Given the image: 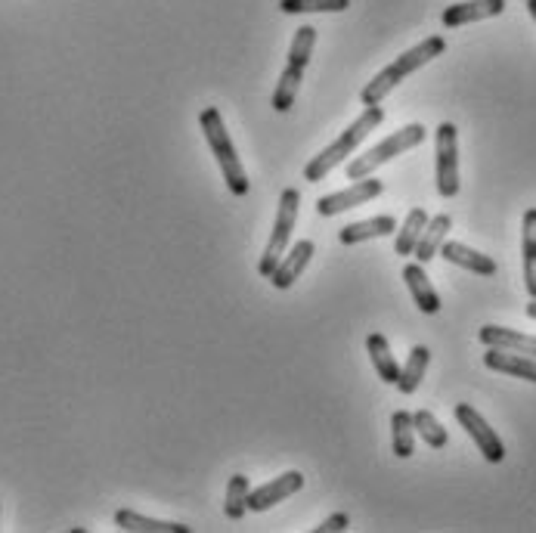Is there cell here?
Segmentation results:
<instances>
[{"mask_svg": "<svg viewBox=\"0 0 536 533\" xmlns=\"http://www.w3.org/2000/svg\"><path fill=\"white\" fill-rule=\"evenodd\" d=\"M382 121H385V109H382V106H366L363 115L351 124L348 131H341L335 143H329L320 155H313V162L304 168V180H307V183L326 180L344 159H348V155L357 152V146H360Z\"/></svg>", "mask_w": 536, "mask_h": 533, "instance_id": "1", "label": "cell"}, {"mask_svg": "<svg viewBox=\"0 0 536 533\" xmlns=\"http://www.w3.org/2000/svg\"><path fill=\"white\" fill-rule=\"evenodd\" d=\"M444 50H447V41L440 38V35H431V38H425L422 44H416L413 50L400 53L388 69H382V72H378V75L363 87V93H360L363 106H378L406 75L419 72L422 66H428V62L437 59Z\"/></svg>", "mask_w": 536, "mask_h": 533, "instance_id": "2", "label": "cell"}, {"mask_svg": "<svg viewBox=\"0 0 536 533\" xmlns=\"http://www.w3.org/2000/svg\"><path fill=\"white\" fill-rule=\"evenodd\" d=\"M199 124H202V134L214 152V159L220 165V174H224L227 186L233 196H248V177H245V168L239 162V152H236V143L233 137L227 134V124H224V115H220L214 106L202 109L199 115Z\"/></svg>", "mask_w": 536, "mask_h": 533, "instance_id": "3", "label": "cell"}, {"mask_svg": "<svg viewBox=\"0 0 536 533\" xmlns=\"http://www.w3.org/2000/svg\"><path fill=\"white\" fill-rule=\"evenodd\" d=\"M313 44H317V28L313 25H301L295 31V41H292V50H289V62L286 69L279 75V84L273 90V109L276 112H289L295 106V97H298V87L304 81V72L310 66V56H313Z\"/></svg>", "mask_w": 536, "mask_h": 533, "instance_id": "4", "label": "cell"}, {"mask_svg": "<svg viewBox=\"0 0 536 533\" xmlns=\"http://www.w3.org/2000/svg\"><path fill=\"white\" fill-rule=\"evenodd\" d=\"M425 134H428V131L422 128V124H406V128L394 131L391 137H385L382 143L372 146L369 152L357 155V159L348 165V177H351V180L369 177L375 168H382L385 162L397 159V155H403V152H409V149L422 146V143H425Z\"/></svg>", "mask_w": 536, "mask_h": 533, "instance_id": "5", "label": "cell"}, {"mask_svg": "<svg viewBox=\"0 0 536 533\" xmlns=\"http://www.w3.org/2000/svg\"><path fill=\"white\" fill-rule=\"evenodd\" d=\"M298 208H301V193H298V190H282L276 224H273L270 242H267V248H264V258H261V264H258V273H261L264 279L273 276L276 264L282 261V255L289 252V239H292V233H295Z\"/></svg>", "mask_w": 536, "mask_h": 533, "instance_id": "6", "label": "cell"}, {"mask_svg": "<svg viewBox=\"0 0 536 533\" xmlns=\"http://www.w3.org/2000/svg\"><path fill=\"white\" fill-rule=\"evenodd\" d=\"M437 193L453 199L459 193V143H456V124L444 121L437 128Z\"/></svg>", "mask_w": 536, "mask_h": 533, "instance_id": "7", "label": "cell"}, {"mask_svg": "<svg viewBox=\"0 0 536 533\" xmlns=\"http://www.w3.org/2000/svg\"><path fill=\"white\" fill-rule=\"evenodd\" d=\"M456 419H459V425L465 428V434L471 437V441L478 444V450H481V456L487 459V462H502L506 459V447H502V441H499V434L487 425V419L475 410L471 403H459L456 406Z\"/></svg>", "mask_w": 536, "mask_h": 533, "instance_id": "8", "label": "cell"}, {"mask_svg": "<svg viewBox=\"0 0 536 533\" xmlns=\"http://www.w3.org/2000/svg\"><path fill=\"white\" fill-rule=\"evenodd\" d=\"M382 193H385V183H382V180L363 177V180H354L348 190H338V193H332V196H323V199L317 202V211H320L323 217H335V214H341V211H351V208H357V205H366V202L378 199Z\"/></svg>", "mask_w": 536, "mask_h": 533, "instance_id": "9", "label": "cell"}, {"mask_svg": "<svg viewBox=\"0 0 536 533\" xmlns=\"http://www.w3.org/2000/svg\"><path fill=\"white\" fill-rule=\"evenodd\" d=\"M301 487H304V475H301V472H286V475H279V478L267 481V484L258 487V490H248V509H251V512H267V509H273L276 503H282V499L295 496Z\"/></svg>", "mask_w": 536, "mask_h": 533, "instance_id": "10", "label": "cell"}, {"mask_svg": "<svg viewBox=\"0 0 536 533\" xmlns=\"http://www.w3.org/2000/svg\"><path fill=\"white\" fill-rule=\"evenodd\" d=\"M317 255V248H313V242L310 239H301V242H295L286 255H282V261L276 264V270H273V276H270V282L276 289H292L295 282H298V276L307 270V264H310V258Z\"/></svg>", "mask_w": 536, "mask_h": 533, "instance_id": "11", "label": "cell"}, {"mask_svg": "<svg viewBox=\"0 0 536 533\" xmlns=\"http://www.w3.org/2000/svg\"><path fill=\"white\" fill-rule=\"evenodd\" d=\"M502 10H506V0H465V4L447 7L440 22H444V28H462V25L481 22V19H493Z\"/></svg>", "mask_w": 536, "mask_h": 533, "instance_id": "12", "label": "cell"}, {"mask_svg": "<svg viewBox=\"0 0 536 533\" xmlns=\"http://www.w3.org/2000/svg\"><path fill=\"white\" fill-rule=\"evenodd\" d=\"M484 366L493 369V372H506V375H512V379H524V382H533V385H536V357L490 348V351L484 354Z\"/></svg>", "mask_w": 536, "mask_h": 533, "instance_id": "13", "label": "cell"}, {"mask_svg": "<svg viewBox=\"0 0 536 533\" xmlns=\"http://www.w3.org/2000/svg\"><path fill=\"white\" fill-rule=\"evenodd\" d=\"M478 338L487 344V348L536 357V335H524V332H515V329H506V326H484L478 332Z\"/></svg>", "mask_w": 536, "mask_h": 533, "instance_id": "14", "label": "cell"}, {"mask_svg": "<svg viewBox=\"0 0 536 533\" xmlns=\"http://www.w3.org/2000/svg\"><path fill=\"white\" fill-rule=\"evenodd\" d=\"M437 255L444 261H450V264H456V267H462V270L478 273V276H493L496 273V261L490 255H481V252H475V248H468L462 242H444Z\"/></svg>", "mask_w": 536, "mask_h": 533, "instance_id": "15", "label": "cell"}, {"mask_svg": "<svg viewBox=\"0 0 536 533\" xmlns=\"http://www.w3.org/2000/svg\"><path fill=\"white\" fill-rule=\"evenodd\" d=\"M403 279H406V286L409 292H413V301L422 313H437L440 310V295L437 289L431 286V279L425 273V264H406L403 267Z\"/></svg>", "mask_w": 536, "mask_h": 533, "instance_id": "16", "label": "cell"}, {"mask_svg": "<svg viewBox=\"0 0 536 533\" xmlns=\"http://www.w3.org/2000/svg\"><path fill=\"white\" fill-rule=\"evenodd\" d=\"M394 230H397L394 217H391V214H378V217H369V221L348 224V227L338 233V242H341V245H360V242H369V239L391 236Z\"/></svg>", "mask_w": 536, "mask_h": 533, "instance_id": "17", "label": "cell"}, {"mask_svg": "<svg viewBox=\"0 0 536 533\" xmlns=\"http://www.w3.org/2000/svg\"><path fill=\"white\" fill-rule=\"evenodd\" d=\"M450 227H453V217H450V214H437V217H428V224H425V230H422V239H419L416 252H413L419 264H428V261H434V258H437L440 245L447 242V233H450Z\"/></svg>", "mask_w": 536, "mask_h": 533, "instance_id": "18", "label": "cell"}, {"mask_svg": "<svg viewBox=\"0 0 536 533\" xmlns=\"http://www.w3.org/2000/svg\"><path fill=\"white\" fill-rule=\"evenodd\" d=\"M366 351H369V360H372V366H375V372H378V379L388 382V385H397V379H400V363H397V357L391 354L388 338H385L382 332H372V335L366 338Z\"/></svg>", "mask_w": 536, "mask_h": 533, "instance_id": "19", "label": "cell"}, {"mask_svg": "<svg viewBox=\"0 0 536 533\" xmlns=\"http://www.w3.org/2000/svg\"><path fill=\"white\" fill-rule=\"evenodd\" d=\"M521 252H524V286H527V295L536 298V208L524 211Z\"/></svg>", "mask_w": 536, "mask_h": 533, "instance_id": "20", "label": "cell"}, {"mask_svg": "<svg viewBox=\"0 0 536 533\" xmlns=\"http://www.w3.org/2000/svg\"><path fill=\"white\" fill-rule=\"evenodd\" d=\"M115 524H118L121 530H131V533H189L186 524H177V521H155V518H146V515L131 512V509L115 512Z\"/></svg>", "mask_w": 536, "mask_h": 533, "instance_id": "21", "label": "cell"}, {"mask_svg": "<svg viewBox=\"0 0 536 533\" xmlns=\"http://www.w3.org/2000/svg\"><path fill=\"white\" fill-rule=\"evenodd\" d=\"M428 363H431V351L425 348V344H416V348L409 351L406 366H400V379H397L400 394L409 397V394H416V391H419V385H422V379H425Z\"/></svg>", "mask_w": 536, "mask_h": 533, "instance_id": "22", "label": "cell"}, {"mask_svg": "<svg viewBox=\"0 0 536 533\" xmlns=\"http://www.w3.org/2000/svg\"><path fill=\"white\" fill-rule=\"evenodd\" d=\"M391 447L397 459H409L416 453V428H413V413L397 410L391 416Z\"/></svg>", "mask_w": 536, "mask_h": 533, "instance_id": "23", "label": "cell"}, {"mask_svg": "<svg viewBox=\"0 0 536 533\" xmlns=\"http://www.w3.org/2000/svg\"><path fill=\"white\" fill-rule=\"evenodd\" d=\"M425 224H428V211L425 208H413L406 214V221H403V227L397 230V242H394V252L397 255H413L416 252V245H419V239H422V230H425Z\"/></svg>", "mask_w": 536, "mask_h": 533, "instance_id": "24", "label": "cell"}, {"mask_svg": "<svg viewBox=\"0 0 536 533\" xmlns=\"http://www.w3.org/2000/svg\"><path fill=\"white\" fill-rule=\"evenodd\" d=\"M413 428H416V434L422 437V441H425L431 450H444V447L450 444L447 428L440 425V422L434 419V413H428V410L413 413Z\"/></svg>", "mask_w": 536, "mask_h": 533, "instance_id": "25", "label": "cell"}, {"mask_svg": "<svg viewBox=\"0 0 536 533\" xmlns=\"http://www.w3.org/2000/svg\"><path fill=\"white\" fill-rule=\"evenodd\" d=\"M248 478L245 475H233L227 484V499H224V512L230 521H242V515L248 512Z\"/></svg>", "mask_w": 536, "mask_h": 533, "instance_id": "26", "label": "cell"}, {"mask_svg": "<svg viewBox=\"0 0 536 533\" xmlns=\"http://www.w3.org/2000/svg\"><path fill=\"white\" fill-rule=\"evenodd\" d=\"M351 7V0H279L282 13H344Z\"/></svg>", "mask_w": 536, "mask_h": 533, "instance_id": "27", "label": "cell"}, {"mask_svg": "<svg viewBox=\"0 0 536 533\" xmlns=\"http://www.w3.org/2000/svg\"><path fill=\"white\" fill-rule=\"evenodd\" d=\"M348 524H351V518L344 515V512H338V515L326 518V521L317 527V533H335V530H348Z\"/></svg>", "mask_w": 536, "mask_h": 533, "instance_id": "28", "label": "cell"}, {"mask_svg": "<svg viewBox=\"0 0 536 533\" xmlns=\"http://www.w3.org/2000/svg\"><path fill=\"white\" fill-rule=\"evenodd\" d=\"M527 317L536 320V298H530V304H527Z\"/></svg>", "mask_w": 536, "mask_h": 533, "instance_id": "29", "label": "cell"}, {"mask_svg": "<svg viewBox=\"0 0 536 533\" xmlns=\"http://www.w3.org/2000/svg\"><path fill=\"white\" fill-rule=\"evenodd\" d=\"M527 10H530V16L536 19V0H527Z\"/></svg>", "mask_w": 536, "mask_h": 533, "instance_id": "30", "label": "cell"}]
</instances>
